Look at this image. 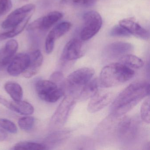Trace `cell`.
Masks as SVG:
<instances>
[{"label": "cell", "mask_w": 150, "mask_h": 150, "mask_svg": "<svg viewBox=\"0 0 150 150\" xmlns=\"http://www.w3.org/2000/svg\"><path fill=\"white\" fill-rule=\"evenodd\" d=\"M150 94V84L147 81L133 82L125 88L110 106L111 115L121 117L132 109L144 97Z\"/></svg>", "instance_id": "1"}, {"label": "cell", "mask_w": 150, "mask_h": 150, "mask_svg": "<svg viewBox=\"0 0 150 150\" xmlns=\"http://www.w3.org/2000/svg\"><path fill=\"white\" fill-rule=\"evenodd\" d=\"M135 72L120 63H112L104 67L100 76L101 86L110 88L122 84L132 79Z\"/></svg>", "instance_id": "2"}, {"label": "cell", "mask_w": 150, "mask_h": 150, "mask_svg": "<svg viewBox=\"0 0 150 150\" xmlns=\"http://www.w3.org/2000/svg\"><path fill=\"white\" fill-rule=\"evenodd\" d=\"M94 73V70L89 67L80 68L71 73L65 81V89L67 94L76 98L81 88L93 79Z\"/></svg>", "instance_id": "3"}, {"label": "cell", "mask_w": 150, "mask_h": 150, "mask_svg": "<svg viewBox=\"0 0 150 150\" xmlns=\"http://www.w3.org/2000/svg\"><path fill=\"white\" fill-rule=\"evenodd\" d=\"M36 91L43 100L49 103L57 101L64 93V91L50 80L38 81L36 84Z\"/></svg>", "instance_id": "4"}, {"label": "cell", "mask_w": 150, "mask_h": 150, "mask_svg": "<svg viewBox=\"0 0 150 150\" xmlns=\"http://www.w3.org/2000/svg\"><path fill=\"white\" fill-rule=\"evenodd\" d=\"M76 99V97L73 95L67 94L52 117V126L58 128L65 123L75 106Z\"/></svg>", "instance_id": "5"}, {"label": "cell", "mask_w": 150, "mask_h": 150, "mask_svg": "<svg viewBox=\"0 0 150 150\" xmlns=\"http://www.w3.org/2000/svg\"><path fill=\"white\" fill-rule=\"evenodd\" d=\"M84 26L80 33L81 39L87 41L98 33L103 24L101 16L98 12L89 11L83 16Z\"/></svg>", "instance_id": "6"}, {"label": "cell", "mask_w": 150, "mask_h": 150, "mask_svg": "<svg viewBox=\"0 0 150 150\" xmlns=\"http://www.w3.org/2000/svg\"><path fill=\"white\" fill-rule=\"evenodd\" d=\"M35 9L34 4L24 5L10 14L2 23V28L9 29L13 28L21 22L30 15H33Z\"/></svg>", "instance_id": "7"}, {"label": "cell", "mask_w": 150, "mask_h": 150, "mask_svg": "<svg viewBox=\"0 0 150 150\" xmlns=\"http://www.w3.org/2000/svg\"><path fill=\"white\" fill-rule=\"evenodd\" d=\"M138 130V123L135 119L124 117L121 119L116 127V134L118 138L124 141L133 139Z\"/></svg>", "instance_id": "8"}, {"label": "cell", "mask_w": 150, "mask_h": 150, "mask_svg": "<svg viewBox=\"0 0 150 150\" xmlns=\"http://www.w3.org/2000/svg\"><path fill=\"white\" fill-rule=\"evenodd\" d=\"M82 42L74 38L68 42L64 47L61 57L62 62L73 61L82 57L84 55Z\"/></svg>", "instance_id": "9"}, {"label": "cell", "mask_w": 150, "mask_h": 150, "mask_svg": "<svg viewBox=\"0 0 150 150\" xmlns=\"http://www.w3.org/2000/svg\"><path fill=\"white\" fill-rule=\"evenodd\" d=\"M71 27V23L64 22L58 24L50 30L45 40V50L47 54H51L53 51L56 40L66 34Z\"/></svg>", "instance_id": "10"}, {"label": "cell", "mask_w": 150, "mask_h": 150, "mask_svg": "<svg viewBox=\"0 0 150 150\" xmlns=\"http://www.w3.org/2000/svg\"><path fill=\"white\" fill-rule=\"evenodd\" d=\"M63 17V14L58 11L50 12L31 23L28 26V30H47L61 20Z\"/></svg>", "instance_id": "11"}, {"label": "cell", "mask_w": 150, "mask_h": 150, "mask_svg": "<svg viewBox=\"0 0 150 150\" xmlns=\"http://www.w3.org/2000/svg\"><path fill=\"white\" fill-rule=\"evenodd\" d=\"M133 50V46L131 44L125 42H115L106 47L104 55L108 59H116L126 54H130Z\"/></svg>", "instance_id": "12"}, {"label": "cell", "mask_w": 150, "mask_h": 150, "mask_svg": "<svg viewBox=\"0 0 150 150\" xmlns=\"http://www.w3.org/2000/svg\"><path fill=\"white\" fill-rule=\"evenodd\" d=\"M114 98L113 93L107 91L98 92L91 98L87 110L91 113L100 111L112 101Z\"/></svg>", "instance_id": "13"}, {"label": "cell", "mask_w": 150, "mask_h": 150, "mask_svg": "<svg viewBox=\"0 0 150 150\" xmlns=\"http://www.w3.org/2000/svg\"><path fill=\"white\" fill-rule=\"evenodd\" d=\"M29 55L20 53L14 57L8 64L7 71L9 75L16 77L25 71L29 63Z\"/></svg>", "instance_id": "14"}, {"label": "cell", "mask_w": 150, "mask_h": 150, "mask_svg": "<svg viewBox=\"0 0 150 150\" xmlns=\"http://www.w3.org/2000/svg\"><path fill=\"white\" fill-rule=\"evenodd\" d=\"M30 60L27 69L23 75L27 79H30L35 75L40 70L42 64L43 57L39 50L34 51L29 54Z\"/></svg>", "instance_id": "15"}, {"label": "cell", "mask_w": 150, "mask_h": 150, "mask_svg": "<svg viewBox=\"0 0 150 150\" xmlns=\"http://www.w3.org/2000/svg\"><path fill=\"white\" fill-rule=\"evenodd\" d=\"M119 25L125 28L131 35L144 40L149 39V32L132 18L121 20Z\"/></svg>", "instance_id": "16"}, {"label": "cell", "mask_w": 150, "mask_h": 150, "mask_svg": "<svg viewBox=\"0 0 150 150\" xmlns=\"http://www.w3.org/2000/svg\"><path fill=\"white\" fill-rule=\"evenodd\" d=\"M71 135L68 130H59L51 133L47 136L43 143L45 149H52L59 146L64 143Z\"/></svg>", "instance_id": "17"}, {"label": "cell", "mask_w": 150, "mask_h": 150, "mask_svg": "<svg viewBox=\"0 0 150 150\" xmlns=\"http://www.w3.org/2000/svg\"><path fill=\"white\" fill-rule=\"evenodd\" d=\"M18 48L17 41L14 39H11L3 48L0 49V68L9 64L14 57Z\"/></svg>", "instance_id": "18"}, {"label": "cell", "mask_w": 150, "mask_h": 150, "mask_svg": "<svg viewBox=\"0 0 150 150\" xmlns=\"http://www.w3.org/2000/svg\"><path fill=\"white\" fill-rule=\"evenodd\" d=\"M98 80L96 79H92L81 88L76 99L80 101H85L92 98L98 92Z\"/></svg>", "instance_id": "19"}, {"label": "cell", "mask_w": 150, "mask_h": 150, "mask_svg": "<svg viewBox=\"0 0 150 150\" xmlns=\"http://www.w3.org/2000/svg\"><path fill=\"white\" fill-rule=\"evenodd\" d=\"M9 109L21 115H32L35 111L33 105L28 102L22 101L21 100L10 102Z\"/></svg>", "instance_id": "20"}, {"label": "cell", "mask_w": 150, "mask_h": 150, "mask_svg": "<svg viewBox=\"0 0 150 150\" xmlns=\"http://www.w3.org/2000/svg\"><path fill=\"white\" fill-rule=\"evenodd\" d=\"M6 92L15 101L21 100L23 96V90L21 85L13 81H8L5 85Z\"/></svg>", "instance_id": "21"}, {"label": "cell", "mask_w": 150, "mask_h": 150, "mask_svg": "<svg viewBox=\"0 0 150 150\" xmlns=\"http://www.w3.org/2000/svg\"><path fill=\"white\" fill-rule=\"evenodd\" d=\"M32 15H31L27 17L18 25L12 28L13 29L11 30L4 33H0V41L13 38L21 33L25 28Z\"/></svg>", "instance_id": "22"}, {"label": "cell", "mask_w": 150, "mask_h": 150, "mask_svg": "<svg viewBox=\"0 0 150 150\" xmlns=\"http://www.w3.org/2000/svg\"><path fill=\"white\" fill-rule=\"evenodd\" d=\"M118 62L132 69H139L144 65V62L141 59L130 54L121 57Z\"/></svg>", "instance_id": "23"}, {"label": "cell", "mask_w": 150, "mask_h": 150, "mask_svg": "<svg viewBox=\"0 0 150 150\" xmlns=\"http://www.w3.org/2000/svg\"><path fill=\"white\" fill-rule=\"evenodd\" d=\"M14 150H45V146L43 144L35 142L22 141L17 143L14 146Z\"/></svg>", "instance_id": "24"}, {"label": "cell", "mask_w": 150, "mask_h": 150, "mask_svg": "<svg viewBox=\"0 0 150 150\" xmlns=\"http://www.w3.org/2000/svg\"><path fill=\"white\" fill-rule=\"evenodd\" d=\"M35 122V118L33 117H24L19 119L18 125L21 129L28 131L32 129L34 126Z\"/></svg>", "instance_id": "25"}, {"label": "cell", "mask_w": 150, "mask_h": 150, "mask_svg": "<svg viewBox=\"0 0 150 150\" xmlns=\"http://www.w3.org/2000/svg\"><path fill=\"white\" fill-rule=\"evenodd\" d=\"M141 117L143 121L146 123H150V98H146L141 107Z\"/></svg>", "instance_id": "26"}, {"label": "cell", "mask_w": 150, "mask_h": 150, "mask_svg": "<svg viewBox=\"0 0 150 150\" xmlns=\"http://www.w3.org/2000/svg\"><path fill=\"white\" fill-rule=\"evenodd\" d=\"M0 127L11 133H17V127L15 124L6 118H0Z\"/></svg>", "instance_id": "27"}, {"label": "cell", "mask_w": 150, "mask_h": 150, "mask_svg": "<svg viewBox=\"0 0 150 150\" xmlns=\"http://www.w3.org/2000/svg\"><path fill=\"white\" fill-rule=\"evenodd\" d=\"M111 36L116 37H129L131 34L121 25L114 26L110 32Z\"/></svg>", "instance_id": "28"}, {"label": "cell", "mask_w": 150, "mask_h": 150, "mask_svg": "<svg viewBox=\"0 0 150 150\" xmlns=\"http://www.w3.org/2000/svg\"><path fill=\"white\" fill-rule=\"evenodd\" d=\"M50 80L56 83L59 87L64 89L65 92V81L63 74L59 71L53 73L50 77Z\"/></svg>", "instance_id": "29"}, {"label": "cell", "mask_w": 150, "mask_h": 150, "mask_svg": "<svg viewBox=\"0 0 150 150\" xmlns=\"http://www.w3.org/2000/svg\"><path fill=\"white\" fill-rule=\"evenodd\" d=\"M11 0H0V17L6 14L12 9Z\"/></svg>", "instance_id": "30"}, {"label": "cell", "mask_w": 150, "mask_h": 150, "mask_svg": "<svg viewBox=\"0 0 150 150\" xmlns=\"http://www.w3.org/2000/svg\"><path fill=\"white\" fill-rule=\"evenodd\" d=\"M97 0H72L74 4L79 6L88 7L94 5Z\"/></svg>", "instance_id": "31"}, {"label": "cell", "mask_w": 150, "mask_h": 150, "mask_svg": "<svg viewBox=\"0 0 150 150\" xmlns=\"http://www.w3.org/2000/svg\"><path fill=\"white\" fill-rule=\"evenodd\" d=\"M0 104H2L8 108L9 109L10 108V102L8 101L6 98L2 97L1 96H0Z\"/></svg>", "instance_id": "32"}, {"label": "cell", "mask_w": 150, "mask_h": 150, "mask_svg": "<svg viewBox=\"0 0 150 150\" xmlns=\"http://www.w3.org/2000/svg\"><path fill=\"white\" fill-rule=\"evenodd\" d=\"M7 137V134L6 132L2 129H0V141H4L6 139Z\"/></svg>", "instance_id": "33"}]
</instances>
